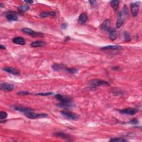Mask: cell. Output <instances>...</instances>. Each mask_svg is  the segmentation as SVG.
Wrapping results in <instances>:
<instances>
[{
	"label": "cell",
	"mask_w": 142,
	"mask_h": 142,
	"mask_svg": "<svg viewBox=\"0 0 142 142\" xmlns=\"http://www.w3.org/2000/svg\"><path fill=\"white\" fill-rule=\"evenodd\" d=\"M109 83L108 82L105 81L101 79H92L88 83V86L91 88H94L100 86H109Z\"/></svg>",
	"instance_id": "cell-1"
},
{
	"label": "cell",
	"mask_w": 142,
	"mask_h": 142,
	"mask_svg": "<svg viewBox=\"0 0 142 142\" xmlns=\"http://www.w3.org/2000/svg\"><path fill=\"white\" fill-rule=\"evenodd\" d=\"M61 114L67 119L73 120H77L79 119V116L77 114L68 111V110H62L61 112Z\"/></svg>",
	"instance_id": "cell-2"
},
{
	"label": "cell",
	"mask_w": 142,
	"mask_h": 142,
	"mask_svg": "<svg viewBox=\"0 0 142 142\" xmlns=\"http://www.w3.org/2000/svg\"><path fill=\"white\" fill-rule=\"evenodd\" d=\"M21 31L23 33H25L27 34H29L31 36L34 37H43V34L41 32H36L32 30H31L29 28H23L21 30Z\"/></svg>",
	"instance_id": "cell-3"
},
{
	"label": "cell",
	"mask_w": 142,
	"mask_h": 142,
	"mask_svg": "<svg viewBox=\"0 0 142 142\" xmlns=\"http://www.w3.org/2000/svg\"><path fill=\"white\" fill-rule=\"evenodd\" d=\"M25 115L26 117L30 119H36L39 118H45L47 117L48 115L46 114H39V113H35L33 112H31L25 113Z\"/></svg>",
	"instance_id": "cell-4"
},
{
	"label": "cell",
	"mask_w": 142,
	"mask_h": 142,
	"mask_svg": "<svg viewBox=\"0 0 142 142\" xmlns=\"http://www.w3.org/2000/svg\"><path fill=\"white\" fill-rule=\"evenodd\" d=\"M139 5L138 2L131 3L130 4V12L133 17H136L139 13Z\"/></svg>",
	"instance_id": "cell-5"
},
{
	"label": "cell",
	"mask_w": 142,
	"mask_h": 142,
	"mask_svg": "<svg viewBox=\"0 0 142 142\" xmlns=\"http://www.w3.org/2000/svg\"><path fill=\"white\" fill-rule=\"evenodd\" d=\"M1 89L4 92H10L13 91L15 88V86L13 84L8 83H3L1 84Z\"/></svg>",
	"instance_id": "cell-6"
},
{
	"label": "cell",
	"mask_w": 142,
	"mask_h": 142,
	"mask_svg": "<svg viewBox=\"0 0 142 142\" xmlns=\"http://www.w3.org/2000/svg\"><path fill=\"white\" fill-rule=\"evenodd\" d=\"M57 106L60 108L64 109H72L75 106V104L72 101L67 103H59L57 104Z\"/></svg>",
	"instance_id": "cell-7"
},
{
	"label": "cell",
	"mask_w": 142,
	"mask_h": 142,
	"mask_svg": "<svg viewBox=\"0 0 142 142\" xmlns=\"http://www.w3.org/2000/svg\"><path fill=\"white\" fill-rule=\"evenodd\" d=\"M56 98L60 101V103H67L72 101V99L68 96H62L60 94H57L55 95Z\"/></svg>",
	"instance_id": "cell-8"
},
{
	"label": "cell",
	"mask_w": 142,
	"mask_h": 142,
	"mask_svg": "<svg viewBox=\"0 0 142 142\" xmlns=\"http://www.w3.org/2000/svg\"><path fill=\"white\" fill-rule=\"evenodd\" d=\"M3 70L5 71L6 72L9 73H10V74H12L13 75H15L18 76L21 74L20 71L18 70H17V69L12 67H5L3 68Z\"/></svg>",
	"instance_id": "cell-9"
},
{
	"label": "cell",
	"mask_w": 142,
	"mask_h": 142,
	"mask_svg": "<svg viewBox=\"0 0 142 142\" xmlns=\"http://www.w3.org/2000/svg\"><path fill=\"white\" fill-rule=\"evenodd\" d=\"M124 23V17L122 12H119L118 13L117 16V20L116 23V27L117 29L120 28L123 25Z\"/></svg>",
	"instance_id": "cell-10"
},
{
	"label": "cell",
	"mask_w": 142,
	"mask_h": 142,
	"mask_svg": "<svg viewBox=\"0 0 142 142\" xmlns=\"http://www.w3.org/2000/svg\"><path fill=\"white\" fill-rule=\"evenodd\" d=\"M119 113L122 114H128V115L133 116V115H134V114H136L138 112V110L134 108H128L122 110H119Z\"/></svg>",
	"instance_id": "cell-11"
},
{
	"label": "cell",
	"mask_w": 142,
	"mask_h": 142,
	"mask_svg": "<svg viewBox=\"0 0 142 142\" xmlns=\"http://www.w3.org/2000/svg\"><path fill=\"white\" fill-rule=\"evenodd\" d=\"M54 136L56 137H60L61 138H62V139H64L67 140H72L71 137L70 135L65 134L63 132H58V133H54Z\"/></svg>",
	"instance_id": "cell-12"
},
{
	"label": "cell",
	"mask_w": 142,
	"mask_h": 142,
	"mask_svg": "<svg viewBox=\"0 0 142 142\" xmlns=\"http://www.w3.org/2000/svg\"><path fill=\"white\" fill-rule=\"evenodd\" d=\"M110 21L109 19H107L104 21V22L102 24L100 28L103 31H109V30L110 29Z\"/></svg>",
	"instance_id": "cell-13"
},
{
	"label": "cell",
	"mask_w": 142,
	"mask_h": 142,
	"mask_svg": "<svg viewBox=\"0 0 142 142\" xmlns=\"http://www.w3.org/2000/svg\"><path fill=\"white\" fill-rule=\"evenodd\" d=\"M6 18L8 21H16L18 20V16H17L16 13L13 12H9L7 14H6Z\"/></svg>",
	"instance_id": "cell-14"
},
{
	"label": "cell",
	"mask_w": 142,
	"mask_h": 142,
	"mask_svg": "<svg viewBox=\"0 0 142 142\" xmlns=\"http://www.w3.org/2000/svg\"><path fill=\"white\" fill-rule=\"evenodd\" d=\"M15 110L20 112H23L24 113L33 112V110L32 108H28V107H15L14 108Z\"/></svg>",
	"instance_id": "cell-15"
},
{
	"label": "cell",
	"mask_w": 142,
	"mask_h": 142,
	"mask_svg": "<svg viewBox=\"0 0 142 142\" xmlns=\"http://www.w3.org/2000/svg\"><path fill=\"white\" fill-rule=\"evenodd\" d=\"M88 20V16L86 13H82V14L79 16L78 22L81 25H84L87 21Z\"/></svg>",
	"instance_id": "cell-16"
},
{
	"label": "cell",
	"mask_w": 142,
	"mask_h": 142,
	"mask_svg": "<svg viewBox=\"0 0 142 142\" xmlns=\"http://www.w3.org/2000/svg\"><path fill=\"white\" fill-rule=\"evenodd\" d=\"M13 43L19 45H25L26 43L25 40L22 37H16L12 40Z\"/></svg>",
	"instance_id": "cell-17"
},
{
	"label": "cell",
	"mask_w": 142,
	"mask_h": 142,
	"mask_svg": "<svg viewBox=\"0 0 142 142\" xmlns=\"http://www.w3.org/2000/svg\"><path fill=\"white\" fill-rule=\"evenodd\" d=\"M122 49V47L119 45H113V46H107L101 48L102 50H119Z\"/></svg>",
	"instance_id": "cell-18"
},
{
	"label": "cell",
	"mask_w": 142,
	"mask_h": 142,
	"mask_svg": "<svg viewBox=\"0 0 142 142\" xmlns=\"http://www.w3.org/2000/svg\"><path fill=\"white\" fill-rule=\"evenodd\" d=\"M52 68L54 71H60L61 70H65V69L67 67L62 64H54L53 65H52Z\"/></svg>",
	"instance_id": "cell-19"
},
{
	"label": "cell",
	"mask_w": 142,
	"mask_h": 142,
	"mask_svg": "<svg viewBox=\"0 0 142 142\" xmlns=\"http://www.w3.org/2000/svg\"><path fill=\"white\" fill-rule=\"evenodd\" d=\"M31 46L34 48L37 47H41L44 46L45 45H46V43L42 41H36V42H33L32 43L30 44Z\"/></svg>",
	"instance_id": "cell-20"
},
{
	"label": "cell",
	"mask_w": 142,
	"mask_h": 142,
	"mask_svg": "<svg viewBox=\"0 0 142 142\" xmlns=\"http://www.w3.org/2000/svg\"><path fill=\"white\" fill-rule=\"evenodd\" d=\"M109 39L112 41H114L117 38L118 34L116 32V31L114 29H110L109 30Z\"/></svg>",
	"instance_id": "cell-21"
},
{
	"label": "cell",
	"mask_w": 142,
	"mask_h": 142,
	"mask_svg": "<svg viewBox=\"0 0 142 142\" xmlns=\"http://www.w3.org/2000/svg\"><path fill=\"white\" fill-rule=\"evenodd\" d=\"M17 10L20 13H24L29 11L30 10V6L27 5H21L18 7Z\"/></svg>",
	"instance_id": "cell-22"
},
{
	"label": "cell",
	"mask_w": 142,
	"mask_h": 142,
	"mask_svg": "<svg viewBox=\"0 0 142 142\" xmlns=\"http://www.w3.org/2000/svg\"><path fill=\"white\" fill-rule=\"evenodd\" d=\"M120 3L119 1L118 0H114V1H111L110 2V6H111L114 11H116L119 7V4Z\"/></svg>",
	"instance_id": "cell-23"
},
{
	"label": "cell",
	"mask_w": 142,
	"mask_h": 142,
	"mask_svg": "<svg viewBox=\"0 0 142 142\" xmlns=\"http://www.w3.org/2000/svg\"><path fill=\"white\" fill-rule=\"evenodd\" d=\"M123 37L124 38V40H125L126 42H130L131 40L130 34L128 32H127V31H125V32H123Z\"/></svg>",
	"instance_id": "cell-24"
},
{
	"label": "cell",
	"mask_w": 142,
	"mask_h": 142,
	"mask_svg": "<svg viewBox=\"0 0 142 142\" xmlns=\"http://www.w3.org/2000/svg\"><path fill=\"white\" fill-rule=\"evenodd\" d=\"M66 72L70 73H72V74H75L77 72L78 70L76 68H66L65 69V70Z\"/></svg>",
	"instance_id": "cell-25"
},
{
	"label": "cell",
	"mask_w": 142,
	"mask_h": 142,
	"mask_svg": "<svg viewBox=\"0 0 142 142\" xmlns=\"http://www.w3.org/2000/svg\"><path fill=\"white\" fill-rule=\"evenodd\" d=\"M8 114L6 112L4 111H1L0 112V120H2L3 119H6L7 117Z\"/></svg>",
	"instance_id": "cell-26"
},
{
	"label": "cell",
	"mask_w": 142,
	"mask_h": 142,
	"mask_svg": "<svg viewBox=\"0 0 142 142\" xmlns=\"http://www.w3.org/2000/svg\"><path fill=\"white\" fill-rule=\"evenodd\" d=\"M110 141H127V140L123 138H112L110 139Z\"/></svg>",
	"instance_id": "cell-27"
},
{
	"label": "cell",
	"mask_w": 142,
	"mask_h": 142,
	"mask_svg": "<svg viewBox=\"0 0 142 142\" xmlns=\"http://www.w3.org/2000/svg\"><path fill=\"white\" fill-rule=\"evenodd\" d=\"M48 16H50V12H41L40 15V17L42 18H46V17H48Z\"/></svg>",
	"instance_id": "cell-28"
},
{
	"label": "cell",
	"mask_w": 142,
	"mask_h": 142,
	"mask_svg": "<svg viewBox=\"0 0 142 142\" xmlns=\"http://www.w3.org/2000/svg\"><path fill=\"white\" fill-rule=\"evenodd\" d=\"M53 94V93L52 92H46V93H37L36 95L41 96H47L52 95Z\"/></svg>",
	"instance_id": "cell-29"
},
{
	"label": "cell",
	"mask_w": 142,
	"mask_h": 142,
	"mask_svg": "<svg viewBox=\"0 0 142 142\" xmlns=\"http://www.w3.org/2000/svg\"><path fill=\"white\" fill-rule=\"evenodd\" d=\"M17 94L20 95V96H26V95L30 94V93L29 92H26V91H20L17 93Z\"/></svg>",
	"instance_id": "cell-30"
},
{
	"label": "cell",
	"mask_w": 142,
	"mask_h": 142,
	"mask_svg": "<svg viewBox=\"0 0 142 142\" xmlns=\"http://www.w3.org/2000/svg\"><path fill=\"white\" fill-rule=\"evenodd\" d=\"M123 13L126 16L128 15V8L126 5H124L123 6Z\"/></svg>",
	"instance_id": "cell-31"
},
{
	"label": "cell",
	"mask_w": 142,
	"mask_h": 142,
	"mask_svg": "<svg viewBox=\"0 0 142 142\" xmlns=\"http://www.w3.org/2000/svg\"><path fill=\"white\" fill-rule=\"evenodd\" d=\"M89 3H90L91 6L92 7H93L97 5V3L96 1H94V0H92V1H89Z\"/></svg>",
	"instance_id": "cell-32"
},
{
	"label": "cell",
	"mask_w": 142,
	"mask_h": 142,
	"mask_svg": "<svg viewBox=\"0 0 142 142\" xmlns=\"http://www.w3.org/2000/svg\"><path fill=\"white\" fill-rule=\"evenodd\" d=\"M138 123V120L137 119H133L129 122V123H131L132 124H137Z\"/></svg>",
	"instance_id": "cell-33"
},
{
	"label": "cell",
	"mask_w": 142,
	"mask_h": 142,
	"mask_svg": "<svg viewBox=\"0 0 142 142\" xmlns=\"http://www.w3.org/2000/svg\"><path fill=\"white\" fill-rule=\"evenodd\" d=\"M67 24H66V23H63V25H62V29H67Z\"/></svg>",
	"instance_id": "cell-34"
},
{
	"label": "cell",
	"mask_w": 142,
	"mask_h": 142,
	"mask_svg": "<svg viewBox=\"0 0 142 142\" xmlns=\"http://www.w3.org/2000/svg\"><path fill=\"white\" fill-rule=\"evenodd\" d=\"M50 16H54L55 15H56V12H53V11H51V12H50Z\"/></svg>",
	"instance_id": "cell-35"
},
{
	"label": "cell",
	"mask_w": 142,
	"mask_h": 142,
	"mask_svg": "<svg viewBox=\"0 0 142 142\" xmlns=\"http://www.w3.org/2000/svg\"><path fill=\"white\" fill-rule=\"evenodd\" d=\"M25 2L26 3H29V4H32V3H33V1H25Z\"/></svg>",
	"instance_id": "cell-36"
},
{
	"label": "cell",
	"mask_w": 142,
	"mask_h": 142,
	"mask_svg": "<svg viewBox=\"0 0 142 142\" xmlns=\"http://www.w3.org/2000/svg\"><path fill=\"white\" fill-rule=\"evenodd\" d=\"M0 48H1V50H6V47L5 46H3V45L1 44V46H0Z\"/></svg>",
	"instance_id": "cell-37"
},
{
	"label": "cell",
	"mask_w": 142,
	"mask_h": 142,
	"mask_svg": "<svg viewBox=\"0 0 142 142\" xmlns=\"http://www.w3.org/2000/svg\"><path fill=\"white\" fill-rule=\"evenodd\" d=\"M0 7H5V5H3L2 3H0Z\"/></svg>",
	"instance_id": "cell-38"
}]
</instances>
